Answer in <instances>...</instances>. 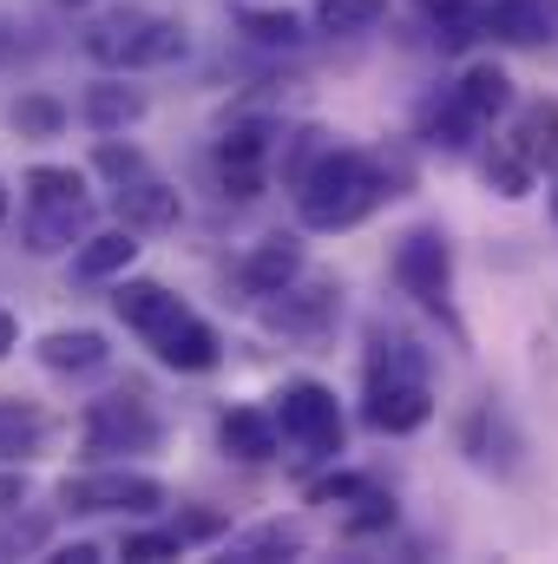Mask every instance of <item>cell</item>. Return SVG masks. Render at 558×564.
<instances>
[{"label":"cell","instance_id":"1","mask_svg":"<svg viewBox=\"0 0 558 564\" xmlns=\"http://www.w3.org/2000/svg\"><path fill=\"white\" fill-rule=\"evenodd\" d=\"M408 184H415V164L395 151H355V144H329L296 184H289V197H296V217H302V230H355L362 217H375L388 197H408Z\"/></svg>","mask_w":558,"mask_h":564},{"label":"cell","instance_id":"2","mask_svg":"<svg viewBox=\"0 0 558 564\" xmlns=\"http://www.w3.org/2000/svg\"><path fill=\"white\" fill-rule=\"evenodd\" d=\"M362 421L388 440H408L433 421V381H427V355L408 335L375 328L368 335V381H362Z\"/></svg>","mask_w":558,"mask_h":564},{"label":"cell","instance_id":"3","mask_svg":"<svg viewBox=\"0 0 558 564\" xmlns=\"http://www.w3.org/2000/svg\"><path fill=\"white\" fill-rule=\"evenodd\" d=\"M79 53L106 73H151V66H178L191 53V33L184 20L171 13H144V7H112L99 20H86L79 33Z\"/></svg>","mask_w":558,"mask_h":564},{"label":"cell","instance_id":"4","mask_svg":"<svg viewBox=\"0 0 558 564\" xmlns=\"http://www.w3.org/2000/svg\"><path fill=\"white\" fill-rule=\"evenodd\" d=\"M388 270L401 282V295H415L427 315H440L447 328H460V322H453V237H447L440 224H408V230L395 237Z\"/></svg>","mask_w":558,"mask_h":564},{"label":"cell","instance_id":"5","mask_svg":"<svg viewBox=\"0 0 558 564\" xmlns=\"http://www.w3.org/2000/svg\"><path fill=\"white\" fill-rule=\"evenodd\" d=\"M60 512H73V519H99V512L151 519V512H164V486L151 473H132V466L73 473V479H60Z\"/></svg>","mask_w":558,"mask_h":564},{"label":"cell","instance_id":"6","mask_svg":"<svg viewBox=\"0 0 558 564\" xmlns=\"http://www.w3.org/2000/svg\"><path fill=\"white\" fill-rule=\"evenodd\" d=\"M270 408H277L282 433H289L302 453H315V459H335V453H342L348 421H342V401H335L329 381H282Z\"/></svg>","mask_w":558,"mask_h":564},{"label":"cell","instance_id":"7","mask_svg":"<svg viewBox=\"0 0 558 564\" xmlns=\"http://www.w3.org/2000/svg\"><path fill=\"white\" fill-rule=\"evenodd\" d=\"M79 426H86V453H151L164 440V421H158V408H151L144 388L99 394Z\"/></svg>","mask_w":558,"mask_h":564},{"label":"cell","instance_id":"8","mask_svg":"<svg viewBox=\"0 0 558 564\" xmlns=\"http://www.w3.org/2000/svg\"><path fill=\"white\" fill-rule=\"evenodd\" d=\"M217 184H224V197H237V204H250V197H264V177H270V126L264 119H237V126H224V139H217Z\"/></svg>","mask_w":558,"mask_h":564},{"label":"cell","instance_id":"9","mask_svg":"<svg viewBox=\"0 0 558 564\" xmlns=\"http://www.w3.org/2000/svg\"><path fill=\"white\" fill-rule=\"evenodd\" d=\"M335 315H342V282L335 276H296L289 289L277 295H264V322L282 328V335H302V341H315V335H329L335 328Z\"/></svg>","mask_w":558,"mask_h":564},{"label":"cell","instance_id":"10","mask_svg":"<svg viewBox=\"0 0 558 564\" xmlns=\"http://www.w3.org/2000/svg\"><path fill=\"white\" fill-rule=\"evenodd\" d=\"M460 453H466L480 473L506 479V473H519V453H526V440H519L513 414H506V408L486 394V401H473V408H466V421H460Z\"/></svg>","mask_w":558,"mask_h":564},{"label":"cell","instance_id":"11","mask_svg":"<svg viewBox=\"0 0 558 564\" xmlns=\"http://www.w3.org/2000/svg\"><path fill=\"white\" fill-rule=\"evenodd\" d=\"M480 33L500 46H552L558 40V0H473Z\"/></svg>","mask_w":558,"mask_h":564},{"label":"cell","instance_id":"12","mask_svg":"<svg viewBox=\"0 0 558 564\" xmlns=\"http://www.w3.org/2000/svg\"><path fill=\"white\" fill-rule=\"evenodd\" d=\"M296 276H309V243L296 237V230H270V237H257L250 250H244V263H237V282L264 302V295H277L289 289Z\"/></svg>","mask_w":558,"mask_h":564},{"label":"cell","instance_id":"13","mask_svg":"<svg viewBox=\"0 0 558 564\" xmlns=\"http://www.w3.org/2000/svg\"><path fill=\"white\" fill-rule=\"evenodd\" d=\"M164 368H178V375H211L217 361H224V341H217V328L197 315V308H184L171 328H158L151 341H144Z\"/></svg>","mask_w":558,"mask_h":564},{"label":"cell","instance_id":"14","mask_svg":"<svg viewBox=\"0 0 558 564\" xmlns=\"http://www.w3.org/2000/svg\"><path fill=\"white\" fill-rule=\"evenodd\" d=\"M144 112H151V99H144V86H132V73H106V79H93V86L79 93V119H86L99 139L132 132Z\"/></svg>","mask_w":558,"mask_h":564},{"label":"cell","instance_id":"15","mask_svg":"<svg viewBox=\"0 0 558 564\" xmlns=\"http://www.w3.org/2000/svg\"><path fill=\"white\" fill-rule=\"evenodd\" d=\"M112 217L119 224H132V230H171L178 217H184V197H178V184H164V177H126V184H112Z\"/></svg>","mask_w":558,"mask_h":564},{"label":"cell","instance_id":"16","mask_svg":"<svg viewBox=\"0 0 558 564\" xmlns=\"http://www.w3.org/2000/svg\"><path fill=\"white\" fill-rule=\"evenodd\" d=\"M282 421L277 408H230L224 421H217V446L230 453V459H244V466H270L282 453Z\"/></svg>","mask_w":558,"mask_h":564},{"label":"cell","instance_id":"17","mask_svg":"<svg viewBox=\"0 0 558 564\" xmlns=\"http://www.w3.org/2000/svg\"><path fill=\"white\" fill-rule=\"evenodd\" d=\"M112 315L132 328V335H158V328H171L178 315H184V302L164 289V282H151V276H119L112 282Z\"/></svg>","mask_w":558,"mask_h":564},{"label":"cell","instance_id":"18","mask_svg":"<svg viewBox=\"0 0 558 564\" xmlns=\"http://www.w3.org/2000/svg\"><path fill=\"white\" fill-rule=\"evenodd\" d=\"M33 355H40L46 375H99L112 361V341L99 328H53V335L33 341Z\"/></svg>","mask_w":558,"mask_h":564},{"label":"cell","instance_id":"19","mask_svg":"<svg viewBox=\"0 0 558 564\" xmlns=\"http://www.w3.org/2000/svg\"><path fill=\"white\" fill-rule=\"evenodd\" d=\"M139 263V230L112 224V230H86V243L73 250V276L79 282H112Z\"/></svg>","mask_w":558,"mask_h":564},{"label":"cell","instance_id":"20","mask_svg":"<svg viewBox=\"0 0 558 564\" xmlns=\"http://www.w3.org/2000/svg\"><path fill=\"white\" fill-rule=\"evenodd\" d=\"M453 99H460L480 126H493V119H506V112H513V99H519V93H513V73H506L500 59H473V66L453 79Z\"/></svg>","mask_w":558,"mask_h":564},{"label":"cell","instance_id":"21","mask_svg":"<svg viewBox=\"0 0 558 564\" xmlns=\"http://www.w3.org/2000/svg\"><path fill=\"white\" fill-rule=\"evenodd\" d=\"M86 230H93V204H86V210H40V204H26V210H20V243H26L33 257L79 250V243H86Z\"/></svg>","mask_w":558,"mask_h":564},{"label":"cell","instance_id":"22","mask_svg":"<svg viewBox=\"0 0 558 564\" xmlns=\"http://www.w3.org/2000/svg\"><path fill=\"white\" fill-rule=\"evenodd\" d=\"M480 177H486V191L493 197H506V204H519V197H533V184H539V164H533V151L513 139H493L480 151Z\"/></svg>","mask_w":558,"mask_h":564},{"label":"cell","instance_id":"23","mask_svg":"<svg viewBox=\"0 0 558 564\" xmlns=\"http://www.w3.org/2000/svg\"><path fill=\"white\" fill-rule=\"evenodd\" d=\"M20 204H40V210H86L93 197H86V171H73V164H33L26 177H20Z\"/></svg>","mask_w":558,"mask_h":564},{"label":"cell","instance_id":"24","mask_svg":"<svg viewBox=\"0 0 558 564\" xmlns=\"http://www.w3.org/2000/svg\"><path fill=\"white\" fill-rule=\"evenodd\" d=\"M237 26H244V40H257V46H270V53H296V46L315 33V20H302V13H289V7H237Z\"/></svg>","mask_w":558,"mask_h":564},{"label":"cell","instance_id":"25","mask_svg":"<svg viewBox=\"0 0 558 564\" xmlns=\"http://www.w3.org/2000/svg\"><path fill=\"white\" fill-rule=\"evenodd\" d=\"M302 525L296 519H264L257 532H237L230 539V558L237 564H270V558H302Z\"/></svg>","mask_w":558,"mask_h":564},{"label":"cell","instance_id":"26","mask_svg":"<svg viewBox=\"0 0 558 564\" xmlns=\"http://www.w3.org/2000/svg\"><path fill=\"white\" fill-rule=\"evenodd\" d=\"M315 33L329 40H362L375 26H388V0H315Z\"/></svg>","mask_w":558,"mask_h":564},{"label":"cell","instance_id":"27","mask_svg":"<svg viewBox=\"0 0 558 564\" xmlns=\"http://www.w3.org/2000/svg\"><path fill=\"white\" fill-rule=\"evenodd\" d=\"M7 126L20 132V139H60L66 132V106L53 99V93H20L13 106H7Z\"/></svg>","mask_w":558,"mask_h":564},{"label":"cell","instance_id":"28","mask_svg":"<svg viewBox=\"0 0 558 564\" xmlns=\"http://www.w3.org/2000/svg\"><path fill=\"white\" fill-rule=\"evenodd\" d=\"M40 440H46L40 408H26V401L0 394V459H26V453H40Z\"/></svg>","mask_w":558,"mask_h":564},{"label":"cell","instance_id":"29","mask_svg":"<svg viewBox=\"0 0 558 564\" xmlns=\"http://www.w3.org/2000/svg\"><path fill=\"white\" fill-rule=\"evenodd\" d=\"M388 525H395V492H382V486L368 479V486L342 506V532L362 539V532H388Z\"/></svg>","mask_w":558,"mask_h":564},{"label":"cell","instance_id":"30","mask_svg":"<svg viewBox=\"0 0 558 564\" xmlns=\"http://www.w3.org/2000/svg\"><path fill=\"white\" fill-rule=\"evenodd\" d=\"M513 139L533 151V164H539V171H552V177H558V106H533V112L513 126Z\"/></svg>","mask_w":558,"mask_h":564},{"label":"cell","instance_id":"31","mask_svg":"<svg viewBox=\"0 0 558 564\" xmlns=\"http://www.w3.org/2000/svg\"><path fill=\"white\" fill-rule=\"evenodd\" d=\"M119 558H132V564H164V558H184V532H178V525H151V532H126V539H119Z\"/></svg>","mask_w":558,"mask_h":564},{"label":"cell","instance_id":"32","mask_svg":"<svg viewBox=\"0 0 558 564\" xmlns=\"http://www.w3.org/2000/svg\"><path fill=\"white\" fill-rule=\"evenodd\" d=\"M329 144H335V139H329L322 126H302V132H289V144L277 151V171H282V184H296V177H302V171H309V164H315V158H322Z\"/></svg>","mask_w":558,"mask_h":564},{"label":"cell","instance_id":"33","mask_svg":"<svg viewBox=\"0 0 558 564\" xmlns=\"http://www.w3.org/2000/svg\"><path fill=\"white\" fill-rule=\"evenodd\" d=\"M93 171H99L106 184H126V177L144 171V151L139 144H119V132H112V139H99V151H93Z\"/></svg>","mask_w":558,"mask_h":564},{"label":"cell","instance_id":"34","mask_svg":"<svg viewBox=\"0 0 558 564\" xmlns=\"http://www.w3.org/2000/svg\"><path fill=\"white\" fill-rule=\"evenodd\" d=\"M362 486H368V473H329V479L309 486V506H348Z\"/></svg>","mask_w":558,"mask_h":564},{"label":"cell","instance_id":"35","mask_svg":"<svg viewBox=\"0 0 558 564\" xmlns=\"http://www.w3.org/2000/svg\"><path fill=\"white\" fill-rule=\"evenodd\" d=\"M40 539H46V519H13V525H0V558H20Z\"/></svg>","mask_w":558,"mask_h":564},{"label":"cell","instance_id":"36","mask_svg":"<svg viewBox=\"0 0 558 564\" xmlns=\"http://www.w3.org/2000/svg\"><path fill=\"white\" fill-rule=\"evenodd\" d=\"M26 33H33V26H20L13 13H0V66H13L20 53H33V40H26Z\"/></svg>","mask_w":558,"mask_h":564},{"label":"cell","instance_id":"37","mask_svg":"<svg viewBox=\"0 0 558 564\" xmlns=\"http://www.w3.org/2000/svg\"><path fill=\"white\" fill-rule=\"evenodd\" d=\"M171 525L184 532V545H191V539H217V532H224V512H178Z\"/></svg>","mask_w":558,"mask_h":564},{"label":"cell","instance_id":"38","mask_svg":"<svg viewBox=\"0 0 558 564\" xmlns=\"http://www.w3.org/2000/svg\"><path fill=\"white\" fill-rule=\"evenodd\" d=\"M20 506H26V473H20V459H13V466L0 473V519L20 512Z\"/></svg>","mask_w":558,"mask_h":564},{"label":"cell","instance_id":"39","mask_svg":"<svg viewBox=\"0 0 558 564\" xmlns=\"http://www.w3.org/2000/svg\"><path fill=\"white\" fill-rule=\"evenodd\" d=\"M53 558H60V564H99V558H106V552H99V545H86V539H79V545H60V552H53Z\"/></svg>","mask_w":558,"mask_h":564},{"label":"cell","instance_id":"40","mask_svg":"<svg viewBox=\"0 0 558 564\" xmlns=\"http://www.w3.org/2000/svg\"><path fill=\"white\" fill-rule=\"evenodd\" d=\"M13 348H20V322H13V315H7V308H0V361H7V355H13Z\"/></svg>","mask_w":558,"mask_h":564},{"label":"cell","instance_id":"41","mask_svg":"<svg viewBox=\"0 0 558 564\" xmlns=\"http://www.w3.org/2000/svg\"><path fill=\"white\" fill-rule=\"evenodd\" d=\"M0 224H7V184H0Z\"/></svg>","mask_w":558,"mask_h":564},{"label":"cell","instance_id":"42","mask_svg":"<svg viewBox=\"0 0 558 564\" xmlns=\"http://www.w3.org/2000/svg\"><path fill=\"white\" fill-rule=\"evenodd\" d=\"M552 224H558V177H552Z\"/></svg>","mask_w":558,"mask_h":564},{"label":"cell","instance_id":"43","mask_svg":"<svg viewBox=\"0 0 558 564\" xmlns=\"http://www.w3.org/2000/svg\"><path fill=\"white\" fill-rule=\"evenodd\" d=\"M60 7H86V0H60Z\"/></svg>","mask_w":558,"mask_h":564}]
</instances>
